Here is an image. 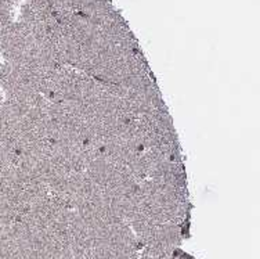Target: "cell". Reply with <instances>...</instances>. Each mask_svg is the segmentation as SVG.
<instances>
[{
    "label": "cell",
    "instance_id": "1",
    "mask_svg": "<svg viewBox=\"0 0 260 259\" xmlns=\"http://www.w3.org/2000/svg\"><path fill=\"white\" fill-rule=\"evenodd\" d=\"M2 100H3V97H2V95H0V103H2Z\"/></svg>",
    "mask_w": 260,
    "mask_h": 259
}]
</instances>
